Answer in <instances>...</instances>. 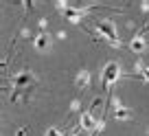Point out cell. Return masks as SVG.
<instances>
[{
  "instance_id": "6da1fadb",
  "label": "cell",
  "mask_w": 149,
  "mask_h": 136,
  "mask_svg": "<svg viewBox=\"0 0 149 136\" xmlns=\"http://www.w3.org/2000/svg\"><path fill=\"white\" fill-rule=\"evenodd\" d=\"M97 31L101 38H105L112 46H121V40H118V33H116V27L112 20H99L97 22Z\"/></svg>"
},
{
  "instance_id": "7a4b0ae2",
  "label": "cell",
  "mask_w": 149,
  "mask_h": 136,
  "mask_svg": "<svg viewBox=\"0 0 149 136\" xmlns=\"http://www.w3.org/2000/svg\"><path fill=\"white\" fill-rule=\"evenodd\" d=\"M118 77H121V66L116 61H107L105 68H103V77H101V86L103 88H110L112 84H116Z\"/></svg>"
},
{
  "instance_id": "3957f363",
  "label": "cell",
  "mask_w": 149,
  "mask_h": 136,
  "mask_svg": "<svg viewBox=\"0 0 149 136\" xmlns=\"http://www.w3.org/2000/svg\"><path fill=\"white\" fill-rule=\"evenodd\" d=\"M33 81H35V77H33V73H31V70L15 73V75L11 77V86H13L15 90H24V88H29Z\"/></svg>"
},
{
  "instance_id": "277c9868",
  "label": "cell",
  "mask_w": 149,
  "mask_h": 136,
  "mask_svg": "<svg viewBox=\"0 0 149 136\" xmlns=\"http://www.w3.org/2000/svg\"><path fill=\"white\" fill-rule=\"evenodd\" d=\"M99 125H101V121H97L92 112H81V114H79V127H81V130L97 134V132H99Z\"/></svg>"
},
{
  "instance_id": "5b68a950",
  "label": "cell",
  "mask_w": 149,
  "mask_h": 136,
  "mask_svg": "<svg viewBox=\"0 0 149 136\" xmlns=\"http://www.w3.org/2000/svg\"><path fill=\"white\" fill-rule=\"evenodd\" d=\"M90 9H92V7H68V9L61 11V13H64V18H68L70 22L77 24V22H81V18H84Z\"/></svg>"
},
{
  "instance_id": "8992f818",
  "label": "cell",
  "mask_w": 149,
  "mask_h": 136,
  "mask_svg": "<svg viewBox=\"0 0 149 136\" xmlns=\"http://www.w3.org/2000/svg\"><path fill=\"white\" fill-rule=\"evenodd\" d=\"M33 46H35V51L46 53L48 48H51V35H48L46 31H40L35 35V40H33Z\"/></svg>"
},
{
  "instance_id": "52a82bcc",
  "label": "cell",
  "mask_w": 149,
  "mask_h": 136,
  "mask_svg": "<svg viewBox=\"0 0 149 136\" xmlns=\"http://www.w3.org/2000/svg\"><path fill=\"white\" fill-rule=\"evenodd\" d=\"M130 48L134 53H143L145 48H147V40H145V35H134L130 42Z\"/></svg>"
},
{
  "instance_id": "ba28073f",
  "label": "cell",
  "mask_w": 149,
  "mask_h": 136,
  "mask_svg": "<svg viewBox=\"0 0 149 136\" xmlns=\"http://www.w3.org/2000/svg\"><path fill=\"white\" fill-rule=\"evenodd\" d=\"M130 116H132V110L116 101V105H114V119H116V121H127Z\"/></svg>"
},
{
  "instance_id": "9c48e42d",
  "label": "cell",
  "mask_w": 149,
  "mask_h": 136,
  "mask_svg": "<svg viewBox=\"0 0 149 136\" xmlns=\"http://www.w3.org/2000/svg\"><path fill=\"white\" fill-rule=\"evenodd\" d=\"M74 86H77V88H81V90L90 88V73L86 70V68L79 73V75H77V79H74Z\"/></svg>"
},
{
  "instance_id": "30bf717a",
  "label": "cell",
  "mask_w": 149,
  "mask_h": 136,
  "mask_svg": "<svg viewBox=\"0 0 149 136\" xmlns=\"http://www.w3.org/2000/svg\"><path fill=\"white\" fill-rule=\"evenodd\" d=\"M44 136H64V132H59L57 127H48V130H46V134H44Z\"/></svg>"
},
{
  "instance_id": "8fae6325",
  "label": "cell",
  "mask_w": 149,
  "mask_h": 136,
  "mask_svg": "<svg viewBox=\"0 0 149 136\" xmlns=\"http://www.w3.org/2000/svg\"><path fill=\"white\" fill-rule=\"evenodd\" d=\"M101 103H103L101 99H94V101H92V105H90V112H92V110H97V108H101Z\"/></svg>"
},
{
  "instance_id": "7c38bea8",
  "label": "cell",
  "mask_w": 149,
  "mask_h": 136,
  "mask_svg": "<svg viewBox=\"0 0 149 136\" xmlns=\"http://www.w3.org/2000/svg\"><path fill=\"white\" fill-rule=\"evenodd\" d=\"M68 136H77V134H68Z\"/></svg>"
},
{
  "instance_id": "4fadbf2b",
  "label": "cell",
  "mask_w": 149,
  "mask_h": 136,
  "mask_svg": "<svg viewBox=\"0 0 149 136\" xmlns=\"http://www.w3.org/2000/svg\"><path fill=\"white\" fill-rule=\"evenodd\" d=\"M90 136H97V134H90Z\"/></svg>"
}]
</instances>
